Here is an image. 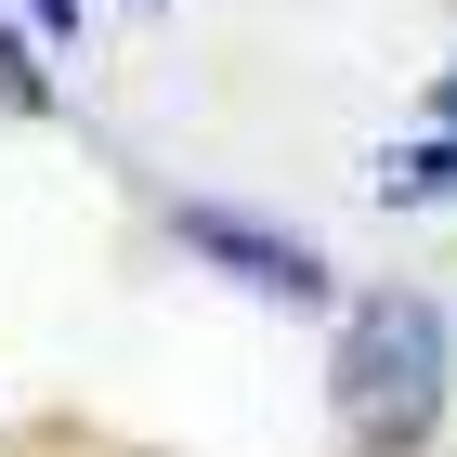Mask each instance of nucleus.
<instances>
[{"instance_id": "5", "label": "nucleus", "mask_w": 457, "mask_h": 457, "mask_svg": "<svg viewBox=\"0 0 457 457\" xmlns=\"http://www.w3.org/2000/svg\"><path fill=\"white\" fill-rule=\"evenodd\" d=\"M39 13V39H79V0H27Z\"/></svg>"}, {"instance_id": "4", "label": "nucleus", "mask_w": 457, "mask_h": 457, "mask_svg": "<svg viewBox=\"0 0 457 457\" xmlns=\"http://www.w3.org/2000/svg\"><path fill=\"white\" fill-rule=\"evenodd\" d=\"M0 105H13V118H39V105H53V79H39V53H27L13 27H0Z\"/></svg>"}, {"instance_id": "6", "label": "nucleus", "mask_w": 457, "mask_h": 457, "mask_svg": "<svg viewBox=\"0 0 457 457\" xmlns=\"http://www.w3.org/2000/svg\"><path fill=\"white\" fill-rule=\"evenodd\" d=\"M431 105H445V118H457V79H445V92H431Z\"/></svg>"}, {"instance_id": "2", "label": "nucleus", "mask_w": 457, "mask_h": 457, "mask_svg": "<svg viewBox=\"0 0 457 457\" xmlns=\"http://www.w3.org/2000/svg\"><path fill=\"white\" fill-rule=\"evenodd\" d=\"M170 236L196 248V262H222L236 287H262V301H301V314H327V301H340L327 248L287 236V222H262L248 196H170Z\"/></svg>"}, {"instance_id": "3", "label": "nucleus", "mask_w": 457, "mask_h": 457, "mask_svg": "<svg viewBox=\"0 0 457 457\" xmlns=\"http://www.w3.org/2000/svg\"><path fill=\"white\" fill-rule=\"evenodd\" d=\"M392 196H457V144H405V157H379Z\"/></svg>"}, {"instance_id": "1", "label": "nucleus", "mask_w": 457, "mask_h": 457, "mask_svg": "<svg viewBox=\"0 0 457 457\" xmlns=\"http://www.w3.org/2000/svg\"><path fill=\"white\" fill-rule=\"evenodd\" d=\"M445 301L431 287H366L340 314V353H327V392H340V419H353V457H419L431 419H445Z\"/></svg>"}]
</instances>
